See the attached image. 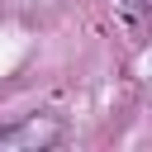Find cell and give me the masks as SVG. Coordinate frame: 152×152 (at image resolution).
<instances>
[{
  "label": "cell",
  "mask_w": 152,
  "mask_h": 152,
  "mask_svg": "<svg viewBox=\"0 0 152 152\" xmlns=\"http://www.w3.org/2000/svg\"><path fill=\"white\" fill-rule=\"evenodd\" d=\"M114 10H124V19H128L133 28L142 24V0H114Z\"/></svg>",
  "instance_id": "obj_2"
},
{
  "label": "cell",
  "mask_w": 152,
  "mask_h": 152,
  "mask_svg": "<svg viewBox=\"0 0 152 152\" xmlns=\"http://www.w3.org/2000/svg\"><path fill=\"white\" fill-rule=\"evenodd\" d=\"M52 138H57V124H52V119H28V124L0 133V147H43V142H52Z\"/></svg>",
  "instance_id": "obj_1"
}]
</instances>
